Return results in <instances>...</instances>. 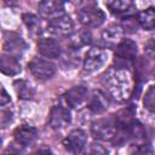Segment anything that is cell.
<instances>
[{"label": "cell", "instance_id": "obj_29", "mask_svg": "<svg viewBox=\"0 0 155 155\" xmlns=\"http://www.w3.org/2000/svg\"><path fill=\"white\" fill-rule=\"evenodd\" d=\"M154 75H155V71H154Z\"/></svg>", "mask_w": 155, "mask_h": 155}, {"label": "cell", "instance_id": "obj_26", "mask_svg": "<svg viewBox=\"0 0 155 155\" xmlns=\"http://www.w3.org/2000/svg\"><path fill=\"white\" fill-rule=\"evenodd\" d=\"M0 122H1V126L2 127H6L11 121H12V113L10 110H1V114H0Z\"/></svg>", "mask_w": 155, "mask_h": 155}, {"label": "cell", "instance_id": "obj_10", "mask_svg": "<svg viewBox=\"0 0 155 155\" xmlns=\"http://www.w3.org/2000/svg\"><path fill=\"white\" fill-rule=\"evenodd\" d=\"M70 120L71 117H70L69 110L62 105H54L51 109L50 115H48V124L54 130L68 126L70 124Z\"/></svg>", "mask_w": 155, "mask_h": 155}, {"label": "cell", "instance_id": "obj_5", "mask_svg": "<svg viewBox=\"0 0 155 155\" xmlns=\"http://www.w3.org/2000/svg\"><path fill=\"white\" fill-rule=\"evenodd\" d=\"M28 69L36 79H40V80H47L52 78L56 71V67L52 62L42 58H38V57L33 58L29 62Z\"/></svg>", "mask_w": 155, "mask_h": 155}, {"label": "cell", "instance_id": "obj_1", "mask_svg": "<svg viewBox=\"0 0 155 155\" xmlns=\"http://www.w3.org/2000/svg\"><path fill=\"white\" fill-rule=\"evenodd\" d=\"M102 86L107 94L116 102L127 101L134 90V78L132 70L124 65L116 64L110 67L102 75Z\"/></svg>", "mask_w": 155, "mask_h": 155}, {"label": "cell", "instance_id": "obj_19", "mask_svg": "<svg viewBox=\"0 0 155 155\" xmlns=\"http://www.w3.org/2000/svg\"><path fill=\"white\" fill-rule=\"evenodd\" d=\"M105 6L111 13L121 15L132 8L133 0H105Z\"/></svg>", "mask_w": 155, "mask_h": 155}, {"label": "cell", "instance_id": "obj_2", "mask_svg": "<svg viewBox=\"0 0 155 155\" xmlns=\"http://www.w3.org/2000/svg\"><path fill=\"white\" fill-rule=\"evenodd\" d=\"M117 130L115 119H99L91 125V133L98 140H114Z\"/></svg>", "mask_w": 155, "mask_h": 155}, {"label": "cell", "instance_id": "obj_16", "mask_svg": "<svg viewBox=\"0 0 155 155\" xmlns=\"http://www.w3.org/2000/svg\"><path fill=\"white\" fill-rule=\"evenodd\" d=\"M0 69L6 75H17L21 73V64L17 57L8 53H2L0 58Z\"/></svg>", "mask_w": 155, "mask_h": 155}, {"label": "cell", "instance_id": "obj_9", "mask_svg": "<svg viewBox=\"0 0 155 155\" xmlns=\"http://www.w3.org/2000/svg\"><path fill=\"white\" fill-rule=\"evenodd\" d=\"M4 51L8 54H12L15 57H17L18 54L21 56L24 50L27 48V44L24 42V40L16 33H5L4 36Z\"/></svg>", "mask_w": 155, "mask_h": 155}, {"label": "cell", "instance_id": "obj_18", "mask_svg": "<svg viewBox=\"0 0 155 155\" xmlns=\"http://www.w3.org/2000/svg\"><path fill=\"white\" fill-rule=\"evenodd\" d=\"M137 19L144 30L155 29V7H148L147 10H143L138 13Z\"/></svg>", "mask_w": 155, "mask_h": 155}, {"label": "cell", "instance_id": "obj_25", "mask_svg": "<svg viewBox=\"0 0 155 155\" xmlns=\"http://www.w3.org/2000/svg\"><path fill=\"white\" fill-rule=\"evenodd\" d=\"M144 52H145V54L149 58H151V59L155 61V38L149 39L145 42V45H144Z\"/></svg>", "mask_w": 155, "mask_h": 155}, {"label": "cell", "instance_id": "obj_27", "mask_svg": "<svg viewBox=\"0 0 155 155\" xmlns=\"http://www.w3.org/2000/svg\"><path fill=\"white\" fill-rule=\"evenodd\" d=\"M91 153H93V154H105V153H108V150L102 144L93 143L92 147H91Z\"/></svg>", "mask_w": 155, "mask_h": 155}, {"label": "cell", "instance_id": "obj_23", "mask_svg": "<svg viewBox=\"0 0 155 155\" xmlns=\"http://www.w3.org/2000/svg\"><path fill=\"white\" fill-rule=\"evenodd\" d=\"M90 42H91V35H90V33L87 30L79 31L74 36V39H71V44H73L74 48H79V47H81L84 45H87Z\"/></svg>", "mask_w": 155, "mask_h": 155}, {"label": "cell", "instance_id": "obj_7", "mask_svg": "<svg viewBox=\"0 0 155 155\" xmlns=\"http://www.w3.org/2000/svg\"><path fill=\"white\" fill-rule=\"evenodd\" d=\"M87 143V136L85 131L82 130H73L64 139H63V145L65 150L78 154L81 153Z\"/></svg>", "mask_w": 155, "mask_h": 155}, {"label": "cell", "instance_id": "obj_21", "mask_svg": "<svg viewBox=\"0 0 155 155\" xmlns=\"http://www.w3.org/2000/svg\"><path fill=\"white\" fill-rule=\"evenodd\" d=\"M22 19H23V22L27 25L29 31H31L33 34H39L40 33L41 24H40L39 18L35 15H33V13H24L22 16Z\"/></svg>", "mask_w": 155, "mask_h": 155}, {"label": "cell", "instance_id": "obj_14", "mask_svg": "<svg viewBox=\"0 0 155 155\" xmlns=\"http://www.w3.org/2000/svg\"><path fill=\"white\" fill-rule=\"evenodd\" d=\"M36 46H38V52L46 58H57L61 54V46L53 39L41 38L39 39Z\"/></svg>", "mask_w": 155, "mask_h": 155}, {"label": "cell", "instance_id": "obj_15", "mask_svg": "<svg viewBox=\"0 0 155 155\" xmlns=\"http://www.w3.org/2000/svg\"><path fill=\"white\" fill-rule=\"evenodd\" d=\"M124 29L121 24H110L102 31V42L105 47H114L121 40Z\"/></svg>", "mask_w": 155, "mask_h": 155}, {"label": "cell", "instance_id": "obj_3", "mask_svg": "<svg viewBox=\"0 0 155 155\" xmlns=\"http://www.w3.org/2000/svg\"><path fill=\"white\" fill-rule=\"evenodd\" d=\"M79 22L87 28H97L105 21L104 12L93 5H87L78 11Z\"/></svg>", "mask_w": 155, "mask_h": 155}, {"label": "cell", "instance_id": "obj_4", "mask_svg": "<svg viewBox=\"0 0 155 155\" xmlns=\"http://www.w3.org/2000/svg\"><path fill=\"white\" fill-rule=\"evenodd\" d=\"M108 53L101 47H92L90 48L84 58V70L87 73H93L101 69L104 63L107 62Z\"/></svg>", "mask_w": 155, "mask_h": 155}, {"label": "cell", "instance_id": "obj_24", "mask_svg": "<svg viewBox=\"0 0 155 155\" xmlns=\"http://www.w3.org/2000/svg\"><path fill=\"white\" fill-rule=\"evenodd\" d=\"M138 25H139L138 19H137V17H133V16L124 18V21L121 23V27H122L124 31H126V33H134L137 30Z\"/></svg>", "mask_w": 155, "mask_h": 155}, {"label": "cell", "instance_id": "obj_8", "mask_svg": "<svg viewBox=\"0 0 155 155\" xmlns=\"http://www.w3.org/2000/svg\"><path fill=\"white\" fill-rule=\"evenodd\" d=\"M39 13L42 18L52 21L62 15H64V2L63 0H42L39 4Z\"/></svg>", "mask_w": 155, "mask_h": 155}, {"label": "cell", "instance_id": "obj_17", "mask_svg": "<svg viewBox=\"0 0 155 155\" xmlns=\"http://www.w3.org/2000/svg\"><path fill=\"white\" fill-rule=\"evenodd\" d=\"M109 101L107 96L102 91H93L90 102H88V108L93 114H102L108 109Z\"/></svg>", "mask_w": 155, "mask_h": 155}, {"label": "cell", "instance_id": "obj_12", "mask_svg": "<svg viewBox=\"0 0 155 155\" xmlns=\"http://www.w3.org/2000/svg\"><path fill=\"white\" fill-rule=\"evenodd\" d=\"M136 56H137V44L131 39H121L120 42L116 45L115 57L124 62H130L134 59Z\"/></svg>", "mask_w": 155, "mask_h": 155}, {"label": "cell", "instance_id": "obj_11", "mask_svg": "<svg viewBox=\"0 0 155 155\" xmlns=\"http://www.w3.org/2000/svg\"><path fill=\"white\" fill-rule=\"evenodd\" d=\"M13 137L18 145L25 148V147H29L33 143H35V140L38 138V131L33 126L21 125L13 131Z\"/></svg>", "mask_w": 155, "mask_h": 155}, {"label": "cell", "instance_id": "obj_6", "mask_svg": "<svg viewBox=\"0 0 155 155\" xmlns=\"http://www.w3.org/2000/svg\"><path fill=\"white\" fill-rule=\"evenodd\" d=\"M47 30L57 36H68L74 33V23L68 15H62L52 21H48Z\"/></svg>", "mask_w": 155, "mask_h": 155}, {"label": "cell", "instance_id": "obj_20", "mask_svg": "<svg viewBox=\"0 0 155 155\" xmlns=\"http://www.w3.org/2000/svg\"><path fill=\"white\" fill-rule=\"evenodd\" d=\"M13 86H15L18 98L21 99H31L35 96V91L31 87V85L24 80H16Z\"/></svg>", "mask_w": 155, "mask_h": 155}, {"label": "cell", "instance_id": "obj_13", "mask_svg": "<svg viewBox=\"0 0 155 155\" xmlns=\"http://www.w3.org/2000/svg\"><path fill=\"white\" fill-rule=\"evenodd\" d=\"M87 88L82 85L74 86L64 93V101L70 108H79L87 99Z\"/></svg>", "mask_w": 155, "mask_h": 155}, {"label": "cell", "instance_id": "obj_28", "mask_svg": "<svg viewBox=\"0 0 155 155\" xmlns=\"http://www.w3.org/2000/svg\"><path fill=\"white\" fill-rule=\"evenodd\" d=\"M10 102V96L7 94V92L5 91V88L2 87L1 88V101H0V103H1V105L4 107L6 103H8Z\"/></svg>", "mask_w": 155, "mask_h": 155}, {"label": "cell", "instance_id": "obj_22", "mask_svg": "<svg viewBox=\"0 0 155 155\" xmlns=\"http://www.w3.org/2000/svg\"><path fill=\"white\" fill-rule=\"evenodd\" d=\"M143 104L149 111L155 113V86H150L147 90L143 97Z\"/></svg>", "mask_w": 155, "mask_h": 155}]
</instances>
